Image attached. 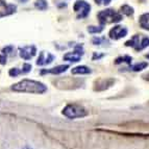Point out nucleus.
Returning <instances> with one entry per match:
<instances>
[{"label": "nucleus", "mask_w": 149, "mask_h": 149, "mask_svg": "<svg viewBox=\"0 0 149 149\" xmlns=\"http://www.w3.org/2000/svg\"><path fill=\"white\" fill-rule=\"evenodd\" d=\"M13 91L22 93H35V94H43L47 91V87L40 81L31 79H23L17 82L12 87Z\"/></svg>", "instance_id": "obj_1"}, {"label": "nucleus", "mask_w": 149, "mask_h": 149, "mask_svg": "<svg viewBox=\"0 0 149 149\" xmlns=\"http://www.w3.org/2000/svg\"><path fill=\"white\" fill-rule=\"evenodd\" d=\"M97 18L101 25L107 24V23H117L122 20V16L112 8H107V10L99 12Z\"/></svg>", "instance_id": "obj_2"}, {"label": "nucleus", "mask_w": 149, "mask_h": 149, "mask_svg": "<svg viewBox=\"0 0 149 149\" xmlns=\"http://www.w3.org/2000/svg\"><path fill=\"white\" fill-rule=\"evenodd\" d=\"M63 115L69 119H76V118H84L88 115L87 109L78 104H68L63 109Z\"/></svg>", "instance_id": "obj_3"}, {"label": "nucleus", "mask_w": 149, "mask_h": 149, "mask_svg": "<svg viewBox=\"0 0 149 149\" xmlns=\"http://www.w3.org/2000/svg\"><path fill=\"white\" fill-rule=\"evenodd\" d=\"M73 10L76 13L77 19H84V18L88 17L91 10V5L88 2H86L85 0H77L75 2Z\"/></svg>", "instance_id": "obj_4"}, {"label": "nucleus", "mask_w": 149, "mask_h": 149, "mask_svg": "<svg viewBox=\"0 0 149 149\" xmlns=\"http://www.w3.org/2000/svg\"><path fill=\"white\" fill-rule=\"evenodd\" d=\"M84 54V50L80 45L76 46L73 52H68L64 55V60L65 61H69V62H73V63H77L80 61V57Z\"/></svg>", "instance_id": "obj_5"}, {"label": "nucleus", "mask_w": 149, "mask_h": 149, "mask_svg": "<svg viewBox=\"0 0 149 149\" xmlns=\"http://www.w3.org/2000/svg\"><path fill=\"white\" fill-rule=\"evenodd\" d=\"M127 35V29L123 26L117 25L109 30V38L113 40H119L121 38H124Z\"/></svg>", "instance_id": "obj_6"}, {"label": "nucleus", "mask_w": 149, "mask_h": 149, "mask_svg": "<svg viewBox=\"0 0 149 149\" xmlns=\"http://www.w3.org/2000/svg\"><path fill=\"white\" fill-rule=\"evenodd\" d=\"M19 54L22 58L24 60H30L32 56H35L36 52H37V48L36 46L31 45V46H25V47L19 48Z\"/></svg>", "instance_id": "obj_7"}, {"label": "nucleus", "mask_w": 149, "mask_h": 149, "mask_svg": "<svg viewBox=\"0 0 149 149\" xmlns=\"http://www.w3.org/2000/svg\"><path fill=\"white\" fill-rule=\"evenodd\" d=\"M55 58L54 55H52L51 53H46L45 51H42L39 55V58L37 61V65L39 66H44V65H48L52 62L53 60Z\"/></svg>", "instance_id": "obj_8"}, {"label": "nucleus", "mask_w": 149, "mask_h": 149, "mask_svg": "<svg viewBox=\"0 0 149 149\" xmlns=\"http://www.w3.org/2000/svg\"><path fill=\"white\" fill-rule=\"evenodd\" d=\"M69 68L68 65H60V66H56L54 68H51V69H44L41 71V74H46V73H51V74H61V73L65 72L66 70Z\"/></svg>", "instance_id": "obj_9"}, {"label": "nucleus", "mask_w": 149, "mask_h": 149, "mask_svg": "<svg viewBox=\"0 0 149 149\" xmlns=\"http://www.w3.org/2000/svg\"><path fill=\"white\" fill-rule=\"evenodd\" d=\"M71 72H72V74H90L92 71L87 66H78V67L73 68Z\"/></svg>", "instance_id": "obj_10"}, {"label": "nucleus", "mask_w": 149, "mask_h": 149, "mask_svg": "<svg viewBox=\"0 0 149 149\" xmlns=\"http://www.w3.org/2000/svg\"><path fill=\"white\" fill-rule=\"evenodd\" d=\"M140 26L144 29L149 30V13H146L144 15H142L139 19Z\"/></svg>", "instance_id": "obj_11"}, {"label": "nucleus", "mask_w": 149, "mask_h": 149, "mask_svg": "<svg viewBox=\"0 0 149 149\" xmlns=\"http://www.w3.org/2000/svg\"><path fill=\"white\" fill-rule=\"evenodd\" d=\"M139 45H140V36H138V35L134 36L130 40L125 42V46H127V47L130 46V47H134V49H137Z\"/></svg>", "instance_id": "obj_12"}, {"label": "nucleus", "mask_w": 149, "mask_h": 149, "mask_svg": "<svg viewBox=\"0 0 149 149\" xmlns=\"http://www.w3.org/2000/svg\"><path fill=\"white\" fill-rule=\"evenodd\" d=\"M101 81H102L101 85H100V84H98V82H97V87L95 88V90L98 89V88H99L100 86H102V87L100 88L99 91H101V90H104V89H107V88L111 87V86H112L113 84H114L115 80H114V79H101Z\"/></svg>", "instance_id": "obj_13"}, {"label": "nucleus", "mask_w": 149, "mask_h": 149, "mask_svg": "<svg viewBox=\"0 0 149 149\" xmlns=\"http://www.w3.org/2000/svg\"><path fill=\"white\" fill-rule=\"evenodd\" d=\"M16 12V5L14 4H8L5 6V10L2 13H0V17H3V16H8L10 15L13 13Z\"/></svg>", "instance_id": "obj_14"}, {"label": "nucleus", "mask_w": 149, "mask_h": 149, "mask_svg": "<svg viewBox=\"0 0 149 149\" xmlns=\"http://www.w3.org/2000/svg\"><path fill=\"white\" fill-rule=\"evenodd\" d=\"M148 67V63L147 62H143V63H138V64L134 65L130 69L132 70V71H134V72H139V71H142L143 69H145V68Z\"/></svg>", "instance_id": "obj_15"}, {"label": "nucleus", "mask_w": 149, "mask_h": 149, "mask_svg": "<svg viewBox=\"0 0 149 149\" xmlns=\"http://www.w3.org/2000/svg\"><path fill=\"white\" fill-rule=\"evenodd\" d=\"M148 46H149V38L144 37L143 39H142L141 42H140V45L138 46V48L136 50H137V51H141V50H143L144 48L148 47Z\"/></svg>", "instance_id": "obj_16"}, {"label": "nucleus", "mask_w": 149, "mask_h": 149, "mask_svg": "<svg viewBox=\"0 0 149 149\" xmlns=\"http://www.w3.org/2000/svg\"><path fill=\"white\" fill-rule=\"evenodd\" d=\"M35 6L37 8H39L40 10H45L47 8V2L45 1V0H37L35 3Z\"/></svg>", "instance_id": "obj_17"}, {"label": "nucleus", "mask_w": 149, "mask_h": 149, "mask_svg": "<svg viewBox=\"0 0 149 149\" xmlns=\"http://www.w3.org/2000/svg\"><path fill=\"white\" fill-rule=\"evenodd\" d=\"M121 12H122V14H124V15H126V16L134 15V8H130L129 5H123V6H121Z\"/></svg>", "instance_id": "obj_18"}, {"label": "nucleus", "mask_w": 149, "mask_h": 149, "mask_svg": "<svg viewBox=\"0 0 149 149\" xmlns=\"http://www.w3.org/2000/svg\"><path fill=\"white\" fill-rule=\"evenodd\" d=\"M132 57L128 56V55H124V56H120L118 58H116L115 61V64H120V63H127V64H130L132 63Z\"/></svg>", "instance_id": "obj_19"}, {"label": "nucleus", "mask_w": 149, "mask_h": 149, "mask_svg": "<svg viewBox=\"0 0 149 149\" xmlns=\"http://www.w3.org/2000/svg\"><path fill=\"white\" fill-rule=\"evenodd\" d=\"M103 30V25H100V26H89L88 27V31L90 33H99Z\"/></svg>", "instance_id": "obj_20"}, {"label": "nucleus", "mask_w": 149, "mask_h": 149, "mask_svg": "<svg viewBox=\"0 0 149 149\" xmlns=\"http://www.w3.org/2000/svg\"><path fill=\"white\" fill-rule=\"evenodd\" d=\"M21 73H22V71H21V70L17 69V68H12V69L10 70L8 74H10L12 77H16V76H18L19 74H21Z\"/></svg>", "instance_id": "obj_21"}, {"label": "nucleus", "mask_w": 149, "mask_h": 149, "mask_svg": "<svg viewBox=\"0 0 149 149\" xmlns=\"http://www.w3.org/2000/svg\"><path fill=\"white\" fill-rule=\"evenodd\" d=\"M13 51H14V47H13V46H6V47L2 49L3 54H10V53H12Z\"/></svg>", "instance_id": "obj_22"}, {"label": "nucleus", "mask_w": 149, "mask_h": 149, "mask_svg": "<svg viewBox=\"0 0 149 149\" xmlns=\"http://www.w3.org/2000/svg\"><path fill=\"white\" fill-rule=\"evenodd\" d=\"M112 0H95L96 4L98 5H109Z\"/></svg>", "instance_id": "obj_23"}, {"label": "nucleus", "mask_w": 149, "mask_h": 149, "mask_svg": "<svg viewBox=\"0 0 149 149\" xmlns=\"http://www.w3.org/2000/svg\"><path fill=\"white\" fill-rule=\"evenodd\" d=\"M31 70V65L30 64H24L22 68V73H27Z\"/></svg>", "instance_id": "obj_24"}, {"label": "nucleus", "mask_w": 149, "mask_h": 149, "mask_svg": "<svg viewBox=\"0 0 149 149\" xmlns=\"http://www.w3.org/2000/svg\"><path fill=\"white\" fill-rule=\"evenodd\" d=\"M102 41H107V40H105L104 38H102V39H100V38H94V39L92 40V42L94 45H100Z\"/></svg>", "instance_id": "obj_25"}, {"label": "nucleus", "mask_w": 149, "mask_h": 149, "mask_svg": "<svg viewBox=\"0 0 149 149\" xmlns=\"http://www.w3.org/2000/svg\"><path fill=\"white\" fill-rule=\"evenodd\" d=\"M0 64L5 65L6 64V54H0Z\"/></svg>", "instance_id": "obj_26"}, {"label": "nucleus", "mask_w": 149, "mask_h": 149, "mask_svg": "<svg viewBox=\"0 0 149 149\" xmlns=\"http://www.w3.org/2000/svg\"><path fill=\"white\" fill-rule=\"evenodd\" d=\"M103 55H104V54H99V53H96V52H95L94 54H93L92 60H93V61H95V60H99V58L103 57Z\"/></svg>", "instance_id": "obj_27"}, {"label": "nucleus", "mask_w": 149, "mask_h": 149, "mask_svg": "<svg viewBox=\"0 0 149 149\" xmlns=\"http://www.w3.org/2000/svg\"><path fill=\"white\" fill-rule=\"evenodd\" d=\"M143 77H144V79H147V80H149V73H147V74L143 75Z\"/></svg>", "instance_id": "obj_28"}, {"label": "nucleus", "mask_w": 149, "mask_h": 149, "mask_svg": "<svg viewBox=\"0 0 149 149\" xmlns=\"http://www.w3.org/2000/svg\"><path fill=\"white\" fill-rule=\"evenodd\" d=\"M22 149H32V148L30 146H25V147H23Z\"/></svg>", "instance_id": "obj_29"}, {"label": "nucleus", "mask_w": 149, "mask_h": 149, "mask_svg": "<svg viewBox=\"0 0 149 149\" xmlns=\"http://www.w3.org/2000/svg\"><path fill=\"white\" fill-rule=\"evenodd\" d=\"M18 1H20V2H22V3H25V2H27L28 0H18Z\"/></svg>", "instance_id": "obj_30"}]
</instances>
